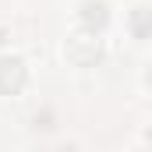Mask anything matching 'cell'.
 Wrapping results in <instances>:
<instances>
[{"mask_svg":"<svg viewBox=\"0 0 152 152\" xmlns=\"http://www.w3.org/2000/svg\"><path fill=\"white\" fill-rule=\"evenodd\" d=\"M145 14H149L145 7H134V18H131V25H134V36H138V39L145 36Z\"/></svg>","mask_w":152,"mask_h":152,"instance_id":"cell-4","label":"cell"},{"mask_svg":"<svg viewBox=\"0 0 152 152\" xmlns=\"http://www.w3.org/2000/svg\"><path fill=\"white\" fill-rule=\"evenodd\" d=\"M64 53H67V60L75 67H92L103 57V39L96 36V32H88V28H81V32H75V36L67 39Z\"/></svg>","mask_w":152,"mask_h":152,"instance_id":"cell-1","label":"cell"},{"mask_svg":"<svg viewBox=\"0 0 152 152\" xmlns=\"http://www.w3.org/2000/svg\"><path fill=\"white\" fill-rule=\"evenodd\" d=\"M78 18H81V28L99 32V28L110 21V11H106V4H103V0H85V4H81V11H78Z\"/></svg>","mask_w":152,"mask_h":152,"instance_id":"cell-3","label":"cell"},{"mask_svg":"<svg viewBox=\"0 0 152 152\" xmlns=\"http://www.w3.org/2000/svg\"><path fill=\"white\" fill-rule=\"evenodd\" d=\"M28 81V67L21 57H0V96H18Z\"/></svg>","mask_w":152,"mask_h":152,"instance_id":"cell-2","label":"cell"}]
</instances>
